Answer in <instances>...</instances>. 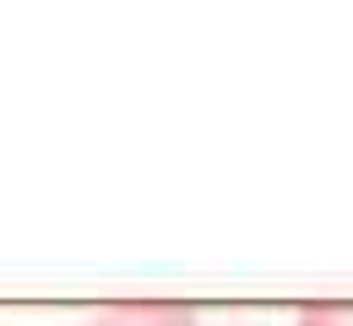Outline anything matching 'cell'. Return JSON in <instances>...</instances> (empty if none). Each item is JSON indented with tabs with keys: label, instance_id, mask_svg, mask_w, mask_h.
I'll list each match as a JSON object with an SVG mask.
<instances>
[{
	"label": "cell",
	"instance_id": "cell-1",
	"mask_svg": "<svg viewBox=\"0 0 353 326\" xmlns=\"http://www.w3.org/2000/svg\"><path fill=\"white\" fill-rule=\"evenodd\" d=\"M196 321H201V310L179 305V299H120V305L88 310L71 326H196Z\"/></svg>",
	"mask_w": 353,
	"mask_h": 326
},
{
	"label": "cell",
	"instance_id": "cell-2",
	"mask_svg": "<svg viewBox=\"0 0 353 326\" xmlns=\"http://www.w3.org/2000/svg\"><path fill=\"white\" fill-rule=\"evenodd\" d=\"M294 326H353V299H321V305H305Z\"/></svg>",
	"mask_w": 353,
	"mask_h": 326
}]
</instances>
